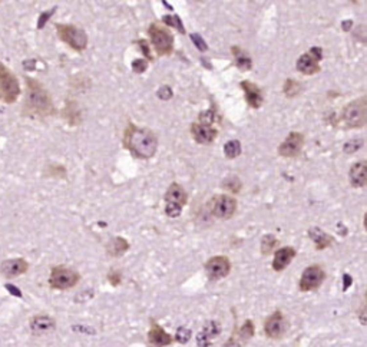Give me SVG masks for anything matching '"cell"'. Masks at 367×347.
I'll use <instances>...</instances> for the list:
<instances>
[{
  "label": "cell",
  "instance_id": "obj_45",
  "mask_svg": "<svg viewBox=\"0 0 367 347\" xmlns=\"http://www.w3.org/2000/svg\"><path fill=\"white\" fill-rule=\"evenodd\" d=\"M350 26H351V22L343 23V29H345V30H348V27H350Z\"/></svg>",
  "mask_w": 367,
  "mask_h": 347
},
{
  "label": "cell",
  "instance_id": "obj_41",
  "mask_svg": "<svg viewBox=\"0 0 367 347\" xmlns=\"http://www.w3.org/2000/svg\"><path fill=\"white\" fill-rule=\"evenodd\" d=\"M138 44L142 47V50H144V55L150 59V61H152V56H151V50H150V46H148V43L144 41V39H139L138 41Z\"/></svg>",
  "mask_w": 367,
  "mask_h": 347
},
{
  "label": "cell",
  "instance_id": "obj_42",
  "mask_svg": "<svg viewBox=\"0 0 367 347\" xmlns=\"http://www.w3.org/2000/svg\"><path fill=\"white\" fill-rule=\"evenodd\" d=\"M6 288L10 291V294H13V296H16V297H22L21 290H19V288H16L15 285H12V284H6Z\"/></svg>",
  "mask_w": 367,
  "mask_h": 347
},
{
  "label": "cell",
  "instance_id": "obj_3",
  "mask_svg": "<svg viewBox=\"0 0 367 347\" xmlns=\"http://www.w3.org/2000/svg\"><path fill=\"white\" fill-rule=\"evenodd\" d=\"M21 95V85L16 75L0 61V101L13 104Z\"/></svg>",
  "mask_w": 367,
  "mask_h": 347
},
{
  "label": "cell",
  "instance_id": "obj_25",
  "mask_svg": "<svg viewBox=\"0 0 367 347\" xmlns=\"http://www.w3.org/2000/svg\"><path fill=\"white\" fill-rule=\"evenodd\" d=\"M233 53H234V56H236V64H237V66L241 70H248V69H251L253 61L250 59V56H248L242 49H239L238 46H234V47H233Z\"/></svg>",
  "mask_w": 367,
  "mask_h": 347
},
{
  "label": "cell",
  "instance_id": "obj_9",
  "mask_svg": "<svg viewBox=\"0 0 367 347\" xmlns=\"http://www.w3.org/2000/svg\"><path fill=\"white\" fill-rule=\"evenodd\" d=\"M323 59V49L311 47L307 53L302 55L297 61V70L304 75H316L322 70L319 62Z\"/></svg>",
  "mask_w": 367,
  "mask_h": 347
},
{
  "label": "cell",
  "instance_id": "obj_8",
  "mask_svg": "<svg viewBox=\"0 0 367 347\" xmlns=\"http://www.w3.org/2000/svg\"><path fill=\"white\" fill-rule=\"evenodd\" d=\"M210 210L214 217L219 219H230L237 211V201L230 195H216L210 201Z\"/></svg>",
  "mask_w": 367,
  "mask_h": 347
},
{
  "label": "cell",
  "instance_id": "obj_36",
  "mask_svg": "<svg viewBox=\"0 0 367 347\" xmlns=\"http://www.w3.org/2000/svg\"><path fill=\"white\" fill-rule=\"evenodd\" d=\"M181 211H182V207H179V205H176V204H167V205H165V213H167L168 217H179V216H181Z\"/></svg>",
  "mask_w": 367,
  "mask_h": 347
},
{
  "label": "cell",
  "instance_id": "obj_18",
  "mask_svg": "<svg viewBox=\"0 0 367 347\" xmlns=\"http://www.w3.org/2000/svg\"><path fill=\"white\" fill-rule=\"evenodd\" d=\"M296 254H297V251L293 247H282L280 250H277L274 254V260H273V270L282 271L293 261Z\"/></svg>",
  "mask_w": 367,
  "mask_h": 347
},
{
  "label": "cell",
  "instance_id": "obj_14",
  "mask_svg": "<svg viewBox=\"0 0 367 347\" xmlns=\"http://www.w3.org/2000/svg\"><path fill=\"white\" fill-rule=\"evenodd\" d=\"M29 270V262L24 259H12L0 264V273L6 279H15L24 274Z\"/></svg>",
  "mask_w": 367,
  "mask_h": 347
},
{
  "label": "cell",
  "instance_id": "obj_39",
  "mask_svg": "<svg viewBox=\"0 0 367 347\" xmlns=\"http://www.w3.org/2000/svg\"><path fill=\"white\" fill-rule=\"evenodd\" d=\"M156 95H158V98H159V99L168 101V99H171V98H173V89H171L170 87H161V89H158Z\"/></svg>",
  "mask_w": 367,
  "mask_h": 347
},
{
  "label": "cell",
  "instance_id": "obj_2",
  "mask_svg": "<svg viewBox=\"0 0 367 347\" xmlns=\"http://www.w3.org/2000/svg\"><path fill=\"white\" fill-rule=\"evenodd\" d=\"M124 145L130 152L141 159H150L158 150V138L151 130L130 124L124 135Z\"/></svg>",
  "mask_w": 367,
  "mask_h": 347
},
{
  "label": "cell",
  "instance_id": "obj_21",
  "mask_svg": "<svg viewBox=\"0 0 367 347\" xmlns=\"http://www.w3.org/2000/svg\"><path fill=\"white\" fill-rule=\"evenodd\" d=\"M55 320L49 316H35L32 320H30V330L33 334H44V333H49L55 328Z\"/></svg>",
  "mask_w": 367,
  "mask_h": 347
},
{
  "label": "cell",
  "instance_id": "obj_28",
  "mask_svg": "<svg viewBox=\"0 0 367 347\" xmlns=\"http://www.w3.org/2000/svg\"><path fill=\"white\" fill-rule=\"evenodd\" d=\"M279 244V241L277 239L274 237V236H271V234H267V236H264V239L261 241V253L264 254V256H268L273 250H274V247Z\"/></svg>",
  "mask_w": 367,
  "mask_h": 347
},
{
  "label": "cell",
  "instance_id": "obj_22",
  "mask_svg": "<svg viewBox=\"0 0 367 347\" xmlns=\"http://www.w3.org/2000/svg\"><path fill=\"white\" fill-rule=\"evenodd\" d=\"M187 199H188V196H187L185 190H184L179 184H176V182L171 184V185L168 187L167 193H165V201H167V204H176V205H179V207H184V205L187 204Z\"/></svg>",
  "mask_w": 367,
  "mask_h": 347
},
{
  "label": "cell",
  "instance_id": "obj_5",
  "mask_svg": "<svg viewBox=\"0 0 367 347\" xmlns=\"http://www.w3.org/2000/svg\"><path fill=\"white\" fill-rule=\"evenodd\" d=\"M56 32H58L59 39H61L64 43L69 44L73 50L82 52V50L86 49L87 35L85 33L84 29L76 27L75 24L58 23V24H56Z\"/></svg>",
  "mask_w": 367,
  "mask_h": 347
},
{
  "label": "cell",
  "instance_id": "obj_11",
  "mask_svg": "<svg viewBox=\"0 0 367 347\" xmlns=\"http://www.w3.org/2000/svg\"><path fill=\"white\" fill-rule=\"evenodd\" d=\"M304 147V135L300 132H290V135L282 141L279 147V155L284 158L297 156Z\"/></svg>",
  "mask_w": 367,
  "mask_h": 347
},
{
  "label": "cell",
  "instance_id": "obj_26",
  "mask_svg": "<svg viewBox=\"0 0 367 347\" xmlns=\"http://www.w3.org/2000/svg\"><path fill=\"white\" fill-rule=\"evenodd\" d=\"M224 153H225V156L230 158V159L237 158L238 155L241 153V142L237 141V139L228 141V142L224 145Z\"/></svg>",
  "mask_w": 367,
  "mask_h": 347
},
{
  "label": "cell",
  "instance_id": "obj_34",
  "mask_svg": "<svg viewBox=\"0 0 367 347\" xmlns=\"http://www.w3.org/2000/svg\"><path fill=\"white\" fill-rule=\"evenodd\" d=\"M362 147H363V139H353V141H348L347 144H345L343 150L345 153H353V152L359 151Z\"/></svg>",
  "mask_w": 367,
  "mask_h": 347
},
{
  "label": "cell",
  "instance_id": "obj_17",
  "mask_svg": "<svg viewBox=\"0 0 367 347\" xmlns=\"http://www.w3.org/2000/svg\"><path fill=\"white\" fill-rule=\"evenodd\" d=\"M366 161H360L351 165L350 173H348V178H350V184L354 188H363L367 182V175H366Z\"/></svg>",
  "mask_w": 367,
  "mask_h": 347
},
{
  "label": "cell",
  "instance_id": "obj_23",
  "mask_svg": "<svg viewBox=\"0 0 367 347\" xmlns=\"http://www.w3.org/2000/svg\"><path fill=\"white\" fill-rule=\"evenodd\" d=\"M128 248H130L128 241L125 239H122V237H115V239H112L108 242V247H107L108 254L110 257H119V256H122Z\"/></svg>",
  "mask_w": 367,
  "mask_h": 347
},
{
  "label": "cell",
  "instance_id": "obj_12",
  "mask_svg": "<svg viewBox=\"0 0 367 347\" xmlns=\"http://www.w3.org/2000/svg\"><path fill=\"white\" fill-rule=\"evenodd\" d=\"M205 270L211 280H219L230 274L231 262L225 256H216L205 262Z\"/></svg>",
  "mask_w": 367,
  "mask_h": 347
},
{
  "label": "cell",
  "instance_id": "obj_30",
  "mask_svg": "<svg viewBox=\"0 0 367 347\" xmlns=\"http://www.w3.org/2000/svg\"><path fill=\"white\" fill-rule=\"evenodd\" d=\"M253 336H254V325H253L251 320H247L244 325H241V328L238 330V337L245 342Z\"/></svg>",
  "mask_w": 367,
  "mask_h": 347
},
{
  "label": "cell",
  "instance_id": "obj_27",
  "mask_svg": "<svg viewBox=\"0 0 367 347\" xmlns=\"http://www.w3.org/2000/svg\"><path fill=\"white\" fill-rule=\"evenodd\" d=\"M282 90L287 95V98H294V96H297L300 93L302 85L297 81H294V79H287L284 82V89Z\"/></svg>",
  "mask_w": 367,
  "mask_h": 347
},
{
  "label": "cell",
  "instance_id": "obj_1",
  "mask_svg": "<svg viewBox=\"0 0 367 347\" xmlns=\"http://www.w3.org/2000/svg\"><path fill=\"white\" fill-rule=\"evenodd\" d=\"M26 98L23 102V115L30 118H47L55 115V105L50 93L36 79L24 76Z\"/></svg>",
  "mask_w": 367,
  "mask_h": 347
},
{
  "label": "cell",
  "instance_id": "obj_44",
  "mask_svg": "<svg viewBox=\"0 0 367 347\" xmlns=\"http://www.w3.org/2000/svg\"><path fill=\"white\" fill-rule=\"evenodd\" d=\"M351 284V277L348 274H345L343 276V290H347Z\"/></svg>",
  "mask_w": 367,
  "mask_h": 347
},
{
  "label": "cell",
  "instance_id": "obj_13",
  "mask_svg": "<svg viewBox=\"0 0 367 347\" xmlns=\"http://www.w3.org/2000/svg\"><path fill=\"white\" fill-rule=\"evenodd\" d=\"M264 330H265V334H267L270 339H280V337H282V334H284L285 330H287V322H285L282 313H281V311L273 313V314L265 320Z\"/></svg>",
  "mask_w": 367,
  "mask_h": 347
},
{
  "label": "cell",
  "instance_id": "obj_29",
  "mask_svg": "<svg viewBox=\"0 0 367 347\" xmlns=\"http://www.w3.org/2000/svg\"><path fill=\"white\" fill-rule=\"evenodd\" d=\"M65 118L69 124H76L79 122V109L76 108L75 102H67L65 108Z\"/></svg>",
  "mask_w": 367,
  "mask_h": 347
},
{
  "label": "cell",
  "instance_id": "obj_15",
  "mask_svg": "<svg viewBox=\"0 0 367 347\" xmlns=\"http://www.w3.org/2000/svg\"><path fill=\"white\" fill-rule=\"evenodd\" d=\"M239 87L244 90L247 104H248L251 108L259 109V107L262 105V102H264V95H262L261 89H259L256 84H253V82H250V81H242V82L239 84Z\"/></svg>",
  "mask_w": 367,
  "mask_h": 347
},
{
  "label": "cell",
  "instance_id": "obj_40",
  "mask_svg": "<svg viewBox=\"0 0 367 347\" xmlns=\"http://www.w3.org/2000/svg\"><path fill=\"white\" fill-rule=\"evenodd\" d=\"M55 10H56V7H55V9H52V10H49V12H46V13H42V15H41L39 22H38V29H42V27H43L44 23L49 21V16H52Z\"/></svg>",
  "mask_w": 367,
  "mask_h": 347
},
{
  "label": "cell",
  "instance_id": "obj_4",
  "mask_svg": "<svg viewBox=\"0 0 367 347\" xmlns=\"http://www.w3.org/2000/svg\"><path fill=\"white\" fill-rule=\"evenodd\" d=\"M342 121L347 128H363L367 121V102L362 96L345 105L342 112Z\"/></svg>",
  "mask_w": 367,
  "mask_h": 347
},
{
  "label": "cell",
  "instance_id": "obj_19",
  "mask_svg": "<svg viewBox=\"0 0 367 347\" xmlns=\"http://www.w3.org/2000/svg\"><path fill=\"white\" fill-rule=\"evenodd\" d=\"M148 340L152 346L156 347H165L170 346L173 343V337L156 323H152L151 330L148 333Z\"/></svg>",
  "mask_w": 367,
  "mask_h": 347
},
{
  "label": "cell",
  "instance_id": "obj_43",
  "mask_svg": "<svg viewBox=\"0 0 367 347\" xmlns=\"http://www.w3.org/2000/svg\"><path fill=\"white\" fill-rule=\"evenodd\" d=\"M222 347H241V343L238 342L236 337H231L230 340H227V342H225V345H224Z\"/></svg>",
  "mask_w": 367,
  "mask_h": 347
},
{
  "label": "cell",
  "instance_id": "obj_32",
  "mask_svg": "<svg viewBox=\"0 0 367 347\" xmlns=\"http://www.w3.org/2000/svg\"><path fill=\"white\" fill-rule=\"evenodd\" d=\"M222 187L225 190H230L233 193H238L241 190V182L238 179L237 176H228L224 182H222Z\"/></svg>",
  "mask_w": 367,
  "mask_h": 347
},
{
  "label": "cell",
  "instance_id": "obj_20",
  "mask_svg": "<svg viewBox=\"0 0 367 347\" xmlns=\"http://www.w3.org/2000/svg\"><path fill=\"white\" fill-rule=\"evenodd\" d=\"M219 333H221V327H219V325H218L216 322H208L207 325H204L202 331L198 334L196 342H198L199 347H208L210 346V343H211V340L216 339Z\"/></svg>",
  "mask_w": 367,
  "mask_h": 347
},
{
  "label": "cell",
  "instance_id": "obj_37",
  "mask_svg": "<svg viewBox=\"0 0 367 347\" xmlns=\"http://www.w3.org/2000/svg\"><path fill=\"white\" fill-rule=\"evenodd\" d=\"M147 67H148V62L144 61V59H135L132 62V70L135 73H142V72L147 70Z\"/></svg>",
  "mask_w": 367,
  "mask_h": 347
},
{
  "label": "cell",
  "instance_id": "obj_24",
  "mask_svg": "<svg viewBox=\"0 0 367 347\" xmlns=\"http://www.w3.org/2000/svg\"><path fill=\"white\" fill-rule=\"evenodd\" d=\"M308 236L316 242L317 250H324V248H327L328 245L333 244V237H330L327 233L322 231L320 228H311L308 231Z\"/></svg>",
  "mask_w": 367,
  "mask_h": 347
},
{
  "label": "cell",
  "instance_id": "obj_7",
  "mask_svg": "<svg viewBox=\"0 0 367 347\" xmlns=\"http://www.w3.org/2000/svg\"><path fill=\"white\" fill-rule=\"evenodd\" d=\"M151 42L155 47V50L158 52L159 56L164 55H170L173 49V35L170 33L168 29L158 26L156 23H152L148 29Z\"/></svg>",
  "mask_w": 367,
  "mask_h": 347
},
{
  "label": "cell",
  "instance_id": "obj_31",
  "mask_svg": "<svg viewBox=\"0 0 367 347\" xmlns=\"http://www.w3.org/2000/svg\"><path fill=\"white\" fill-rule=\"evenodd\" d=\"M162 21H164V23H165L167 26H173V27H175V29H178L181 33H185L184 24H182V22H181V18H179V16H176V15H173V16L167 15V16H164V18H162Z\"/></svg>",
  "mask_w": 367,
  "mask_h": 347
},
{
  "label": "cell",
  "instance_id": "obj_33",
  "mask_svg": "<svg viewBox=\"0 0 367 347\" xmlns=\"http://www.w3.org/2000/svg\"><path fill=\"white\" fill-rule=\"evenodd\" d=\"M175 339H176V342H178V343L185 345V343H188V342H190V339H191V331H190L187 327H179V328L176 330Z\"/></svg>",
  "mask_w": 367,
  "mask_h": 347
},
{
  "label": "cell",
  "instance_id": "obj_38",
  "mask_svg": "<svg viewBox=\"0 0 367 347\" xmlns=\"http://www.w3.org/2000/svg\"><path fill=\"white\" fill-rule=\"evenodd\" d=\"M191 39H193V42H194V44L201 50V52H205L207 49H208V46H207V43L204 42V39L198 35V33H191Z\"/></svg>",
  "mask_w": 367,
  "mask_h": 347
},
{
  "label": "cell",
  "instance_id": "obj_6",
  "mask_svg": "<svg viewBox=\"0 0 367 347\" xmlns=\"http://www.w3.org/2000/svg\"><path fill=\"white\" fill-rule=\"evenodd\" d=\"M79 279H81L79 273L75 271L73 268H69L65 265H56L50 271L49 284L55 290H67L75 287Z\"/></svg>",
  "mask_w": 367,
  "mask_h": 347
},
{
  "label": "cell",
  "instance_id": "obj_10",
  "mask_svg": "<svg viewBox=\"0 0 367 347\" xmlns=\"http://www.w3.org/2000/svg\"><path fill=\"white\" fill-rule=\"evenodd\" d=\"M325 279V273L320 265H310L302 271L300 280V290L302 291H311L322 285Z\"/></svg>",
  "mask_w": 367,
  "mask_h": 347
},
{
  "label": "cell",
  "instance_id": "obj_35",
  "mask_svg": "<svg viewBox=\"0 0 367 347\" xmlns=\"http://www.w3.org/2000/svg\"><path fill=\"white\" fill-rule=\"evenodd\" d=\"M214 122V112L213 110H205L199 115V122L201 125H205V127H210L211 124Z\"/></svg>",
  "mask_w": 367,
  "mask_h": 347
},
{
  "label": "cell",
  "instance_id": "obj_16",
  "mask_svg": "<svg viewBox=\"0 0 367 347\" xmlns=\"http://www.w3.org/2000/svg\"><path fill=\"white\" fill-rule=\"evenodd\" d=\"M191 133H193V138L198 144H211L214 139L216 138V130L211 128V127H205V125H201V124H193L191 125Z\"/></svg>",
  "mask_w": 367,
  "mask_h": 347
}]
</instances>
